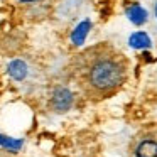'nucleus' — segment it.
I'll use <instances>...</instances> for the list:
<instances>
[{"label": "nucleus", "instance_id": "nucleus-2", "mask_svg": "<svg viewBox=\"0 0 157 157\" xmlns=\"http://www.w3.org/2000/svg\"><path fill=\"white\" fill-rule=\"evenodd\" d=\"M130 157H157V125H147L133 135L128 145Z\"/></svg>", "mask_w": 157, "mask_h": 157}, {"label": "nucleus", "instance_id": "nucleus-5", "mask_svg": "<svg viewBox=\"0 0 157 157\" xmlns=\"http://www.w3.org/2000/svg\"><path fill=\"white\" fill-rule=\"evenodd\" d=\"M128 42L133 48H149L150 46V39L147 37V34H144V32H135V34H132L128 39Z\"/></svg>", "mask_w": 157, "mask_h": 157}, {"label": "nucleus", "instance_id": "nucleus-7", "mask_svg": "<svg viewBox=\"0 0 157 157\" xmlns=\"http://www.w3.org/2000/svg\"><path fill=\"white\" fill-rule=\"evenodd\" d=\"M19 2H24V4H31V2H36V0H19Z\"/></svg>", "mask_w": 157, "mask_h": 157}, {"label": "nucleus", "instance_id": "nucleus-4", "mask_svg": "<svg viewBox=\"0 0 157 157\" xmlns=\"http://www.w3.org/2000/svg\"><path fill=\"white\" fill-rule=\"evenodd\" d=\"M127 15H128V19L133 22V24H144V22L147 21V12L144 10L140 5H137V4H133L132 7L127 10Z\"/></svg>", "mask_w": 157, "mask_h": 157}, {"label": "nucleus", "instance_id": "nucleus-6", "mask_svg": "<svg viewBox=\"0 0 157 157\" xmlns=\"http://www.w3.org/2000/svg\"><path fill=\"white\" fill-rule=\"evenodd\" d=\"M9 69H10V75L14 76V78H17V79L24 78V76H25V71H27V68H25V64H24L22 61H14Z\"/></svg>", "mask_w": 157, "mask_h": 157}, {"label": "nucleus", "instance_id": "nucleus-8", "mask_svg": "<svg viewBox=\"0 0 157 157\" xmlns=\"http://www.w3.org/2000/svg\"><path fill=\"white\" fill-rule=\"evenodd\" d=\"M155 15H157V4H155Z\"/></svg>", "mask_w": 157, "mask_h": 157}, {"label": "nucleus", "instance_id": "nucleus-3", "mask_svg": "<svg viewBox=\"0 0 157 157\" xmlns=\"http://www.w3.org/2000/svg\"><path fill=\"white\" fill-rule=\"evenodd\" d=\"M73 103V95L66 88H59L51 98V106L56 112H66Z\"/></svg>", "mask_w": 157, "mask_h": 157}, {"label": "nucleus", "instance_id": "nucleus-1", "mask_svg": "<svg viewBox=\"0 0 157 157\" xmlns=\"http://www.w3.org/2000/svg\"><path fill=\"white\" fill-rule=\"evenodd\" d=\"M75 76L86 96L103 100L127 81L128 61L117 48L100 42L85 49L75 63Z\"/></svg>", "mask_w": 157, "mask_h": 157}]
</instances>
